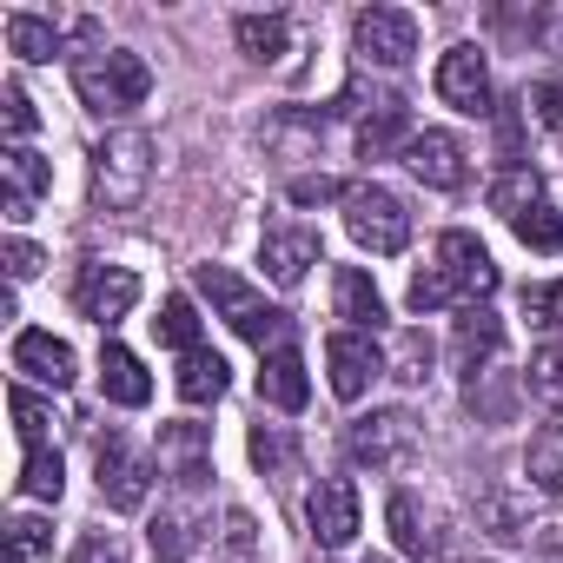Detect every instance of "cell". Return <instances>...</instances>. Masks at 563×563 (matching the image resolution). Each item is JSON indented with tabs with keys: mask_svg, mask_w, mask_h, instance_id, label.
<instances>
[{
	"mask_svg": "<svg viewBox=\"0 0 563 563\" xmlns=\"http://www.w3.org/2000/svg\"><path fill=\"white\" fill-rule=\"evenodd\" d=\"M153 186V140L140 126H120L93 146V206L100 212H133Z\"/></svg>",
	"mask_w": 563,
	"mask_h": 563,
	"instance_id": "277c9868",
	"label": "cell"
},
{
	"mask_svg": "<svg viewBox=\"0 0 563 563\" xmlns=\"http://www.w3.org/2000/svg\"><path fill=\"white\" fill-rule=\"evenodd\" d=\"M8 543H14V563H34V556L47 550V523H41V517H14V523H8Z\"/></svg>",
	"mask_w": 563,
	"mask_h": 563,
	"instance_id": "8d00e7d4",
	"label": "cell"
},
{
	"mask_svg": "<svg viewBox=\"0 0 563 563\" xmlns=\"http://www.w3.org/2000/svg\"><path fill=\"white\" fill-rule=\"evenodd\" d=\"M80 41H87V54H74V87H80V100L93 107V113H133L146 93H153V67L133 54V47H93V21H80L74 27Z\"/></svg>",
	"mask_w": 563,
	"mask_h": 563,
	"instance_id": "7a4b0ae2",
	"label": "cell"
},
{
	"mask_svg": "<svg viewBox=\"0 0 563 563\" xmlns=\"http://www.w3.org/2000/svg\"><path fill=\"white\" fill-rule=\"evenodd\" d=\"M352 41H358V54L372 67H405L418 54V14H405V8H365L352 21Z\"/></svg>",
	"mask_w": 563,
	"mask_h": 563,
	"instance_id": "8992f818",
	"label": "cell"
},
{
	"mask_svg": "<svg viewBox=\"0 0 563 563\" xmlns=\"http://www.w3.org/2000/svg\"><path fill=\"white\" fill-rule=\"evenodd\" d=\"M239 47L252 54V60H278L286 54V41H292V27H286V14H239Z\"/></svg>",
	"mask_w": 563,
	"mask_h": 563,
	"instance_id": "83f0119b",
	"label": "cell"
},
{
	"mask_svg": "<svg viewBox=\"0 0 563 563\" xmlns=\"http://www.w3.org/2000/svg\"><path fill=\"white\" fill-rule=\"evenodd\" d=\"M530 107H537L543 126H563V87H556V80H537V87H530Z\"/></svg>",
	"mask_w": 563,
	"mask_h": 563,
	"instance_id": "b9f144b4",
	"label": "cell"
},
{
	"mask_svg": "<svg viewBox=\"0 0 563 563\" xmlns=\"http://www.w3.org/2000/svg\"><path fill=\"white\" fill-rule=\"evenodd\" d=\"M192 286L219 306V319L239 332V339H252L258 352H278V345H292V319L278 312V306H265L239 272H225V265H192Z\"/></svg>",
	"mask_w": 563,
	"mask_h": 563,
	"instance_id": "3957f363",
	"label": "cell"
},
{
	"mask_svg": "<svg viewBox=\"0 0 563 563\" xmlns=\"http://www.w3.org/2000/svg\"><path fill=\"white\" fill-rule=\"evenodd\" d=\"M530 385H537L550 405H563V345H543V352L530 358Z\"/></svg>",
	"mask_w": 563,
	"mask_h": 563,
	"instance_id": "d590c367",
	"label": "cell"
},
{
	"mask_svg": "<svg viewBox=\"0 0 563 563\" xmlns=\"http://www.w3.org/2000/svg\"><path fill=\"white\" fill-rule=\"evenodd\" d=\"M252 457H258L265 471H292V457H299V444H292L286 431H278V424H258V431H252Z\"/></svg>",
	"mask_w": 563,
	"mask_h": 563,
	"instance_id": "836d02e7",
	"label": "cell"
},
{
	"mask_svg": "<svg viewBox=\"0 0 563 563\" xmlns=\"http://www.w3.org/2000/svg\"><path fill=\"white\" fill-rule=\"evenodd\" d=\"M153 325H159V345H173V352H199V312H192V299H166Z\"/></svg>",
	"mask_w": 563,
	"mask_h": 563,
	"instance_id": "1f68e13d",
	"label": "cell"
},
{
	"mask_svg": "<svg viewBox=\"0 0 563 563\" xmlns=\"http://www.w3.org/2000/svg\"><path fill=\"white\" fill-rule=\"evenodd\" d=\"M219 391H225V358L206 352V345L186 352V358H179V398H186V405H212Z\"/></svg>",
	"mask_w": 563,
	"mask_h": 563,
	"instance_id": "cb8c5ba5",
	"label": "cell"
},
{
	"mask_svg": "<svg viewBox=\"0 0 563 563\" xmlns=\"http://www.w3.org/2000/svg\"><path fill=\"white\" fill-rule=\"evenodd\" d=\"M0 100H8V133H14V140H27V133H34V100H27V87H21V80H8V93H0Z\"/></svg>",
	"mask_w": 563,
	"mask_h": 563,
	"instance_id": "ab89813d",
	"label": "cell"
},
{
	"mask_svg": "<svg viewBox=\"0 0 563 563\" xmlns=\"http://www.w3.org/2000/svg\"><path fill=\"white\" fill-rule=\"evenodd\" d=\"M352 186H332V179H292V199L299 206H319V199H345Z\"/></svg>",
	"mask_w": 563,
	"mask_h": 563,
	"instance_id": "f6af8a7d",
	"label": "cell"
},
{
	"mask_svg": "<svg viewBox=\"0 0 563 563\" xmlns=\"http://www.w3.org/2000/svg\"><path fill=\"white\" fill-rule=\"evenodd\" d=\"M14 372L34 378V385L67 391V385H74V345L54 339V332H21V339H14Z\"/></svg>",
	"mask_w": 563,
	"mask_h": 563,
	"instance_id": "9a60e30c",
	"label": "cell"
},
{
	"mask_svg": "<svg viewBox=\"0 0 563 563\" xmlns=\"http://www.w3.org/2000/svg\"><path fill=\"white\" fill-rule=\"evenodd\" d=\"M265 146L286 159V166H299V159L319 153V120H306V113H278V120H265Z\"/></svg>",
	"mask_w": 563,
	"mask_h": 563,
	"instance_id": "603a6c76",
	"label": "cell"
},
{
	"mask_svg": "<svg viewBox=\"0 0 563 563\" xmlns=\"http://www.w3.org/2000/svg\"><path fill=\"white\" fill-rule=\"evenodd\" d=\"M385 517H391V537H398V550H405V556H424V563L438 556V537L424 530V510H418V497H405V490H398V497L385 504Z\"/></svg>",
	"mask_w": 563,
	"mask_h": 563,
	"instance_id": "4316f807",
	"label": "cell"
},
{
	"mask_svg": "<svg viewBox=\"0 0 563 563\" xmlns=\"http://www.w3.org/2000/svg\"><path fill=\"white\" fill-rule=\"evenodd\" d=\"M345 225H352V239L365 252H405L411 245V212L385 186H352L345 192Z\"/></svg>",
	"mask_w": 563,
	"mask_h": 563,
	"instance_id": "5b68a950",
	"label": "cell"
},
{
	"mask_svg": "<svg viewBox=\"0 0 563 563\" xmlns=\"http://www.w3.org/2000/svg\"><path fill=\"white\" fill-rule=\"evenodd\" d=\"M67 563H126V543L120 537H107V530H93V537H80L74 543V556Z\"/></svg>",
	"mask_w": 563,
	"mask_h": 563,
	"instance_id": "f35d334b",
	"label": "cell"
},
{
	"mask_svg": "<svg viewBox=\"0 0 563 563\" xmlns=\"http://www.w3.org/2000/svg\"><path fill=\"white\" fill-rule=\"evenodd\" d=\"M258 265H265L272 286H299L306 265H319V232H306V225H272L258 239Z\"/></svg>",
	"mask_w": 563,
	"mask_h": 563,
	"instance_id": "4fadbf2b",
	"label": "cell"
},
{
	"mask_svg": "<svg viewBox=\"0 0 563 563\" xmlns=\"http://www.w3.org/2000/svg\"><path fill=\"white\" fill-rule=\"evenodd\" d=\"M100 391L113 405H146L153 398V378H146V365L126 345H100Z\"/></svg>",
	"mask_w": 563,
	"mask_h": 563,
	"instance_id": "44dd1931",
	"label": "cell"
},
{
	"mask_svg": "<svg viewBox=\"0 0 563 563\" xmlns=\"http://www.w3.org/2000/svg\"><path fill=\"white\" fill-rule=\"evenodd\" d=\"M391 378H405V385H424L431 378V339L424 332H405L398 339V372Z\"/></svg>",
	"mask_w": 563,
	"mask_h": 563,
	"instance_id": "e575fe53",
	"label": "cell"
},
{
	"mask_svg": "<svg viewBox=\"0 0 563 563\" xmlns=\"http://www.w3.org/2000/svg\"><path fill=\"white\" fill-rule=\"evenodd\" d=\"M517 225V239L530 245V252H563V212L556 206H530L523 219H510Z\"/></svg>",
	"mask_w": 563,
	"mask_h": 563,
	"instance_id": "d6a6232c",
	"label": "cell"
},
{
	"mask_svg": "<svg viewBox=\"0 0 563 563\" xmlns=\"http://www.w3.org/2000/svg\"><path fill=\"white\" fill-rule=\"evenodd\" d=\"M74 299H80V312L93 325H113V319H126L140 306V272H126V265H87Z\"/></svg>",
	"mask_w": 563,
	"mask_h": 563,
	"instance_id": "ba28073f",
	"label": "cell"
},
{
	"mask_svg": "<svg viewBox=\"0 0 563 563\" xmlns=\"http://www.w3.org/2000/svg\"><path fill=\"white\" fill-rule=\"evenodd\" d=\"M556 34H563V21H556Z\"/></svg>",
	"mask_w": 563,
	"mask_h": 563,
	"instance_id": "7dc6e473",
	"label": "cell"
},
{
	"mask_svg": "<svg viewBox=\"0 0 563 563\" xmlns=\"http://www.w3.org/2000/svg\"><path fill=\"white\" fill-rule=\"evenodd\" d=\"M405 166H411L424 186H438V192H457V186L471 179V166H464V146H457L451 133H411V146H405Z\"/></svg>",
	"mask_w": 563,
	"mask_h": 563,
	"instance_id": "5bb4252c",
	"label": "cell"
},
{
	"mask_svg": "<svg viewBox=\"0 0 563 563\" xmlns=\"http://www.w3.org/2000/svg\"><path fill=\"white\" fill-rule=\"evenodd\" d=\"M497 292V265L471 232H444L438 239V265L411 278V312H438V306H477Z\"/></svg>",
	"mask_w": 563,
	"mask_h": 563,
	"instance_id": "6da1fadb",
	"label": "cell"
},
{
	"mask_svg": "<svg viewBox=\"0 0 563 563\" xmlns=\"http://www.w3.org/2000/svg\"><path fill=\"white\" fill-rule=\"evenodd\" d=\"M550 563H563V550H556V556H550Z\"/></svg>",
	"mask_w": 563,
	"mask_h": 563,
	"instance_id": "bcb514c9",
	"label": "cell"
},
{
	"mask_svg": "<svg viewBox=\"0 0 563 563\" xmlns=\"http://www.w3.org/2000/svg\"><path fill=\"white\" fill-rule=\"evenodd\" d=\"M8 411H14V431H21V444L27 451H47V424H54V411L27 391V385H14L8 391Z\"/></svg>",
	"mask_w": 563,
	"mask_h": 563,
	"instance_id": "4dcf8cb0",
	"label": "cell"
},
{
	"mask_svg": "<svg viewBox=\"0 0 563 563\" xmlns=\"http://www.w3.org/2000/svg\"><path fill=\"white\" fill-rule=\"evenodd\" d=\"M21 490L41 497V504H60V490H67V464H60V451H27V464H21Z\"/></svg>",
	"mask_w": 563,
	"mask_h": 563,
	"instance_id": "f546056e",
	"label": "cell"
},
{
	"mask_svg": "<svg viewBox=\"0 0 563 563\" xmlns=\"http://www.w3.org/2000/svg\"><path fill=\"white\" fill-rule=\"evenodd\" d=\"M530 206H543V179H537L530 166H510V173H497V179H490V212L523 219Z\"/></svg>",
	"mask_w": 563,
	"mask_h": 563,
	"instance_id": "484cf974",
	"label": "cell"
},
{
	"mask_svg": "<svg viewBox=\"0 0 563 563\" xmlns=\"http://www.w3.org/2000/svg\"><path fill=\"white\" fill-rule=\"evenodd\" d=\"M332 299H339V319H345L352 332H365V339H372V332L385 325V299H378V286H372V278H365L358 265H345V272H339Z\"/></svg>",
	"mask_w": 563,
	"mask_h": 563,
	"instance_id": "d6986e66",
	"label": "cell"
},
{
	"mask_svg": "<svg viewBox=\"0 0 563 563\" xmlns=\"http://www.w3.org/2000/svg\"><path fill=\"white\" fill-rule=\"evenodd\" d=\"M484 523H490L497 537H523V530H530V523H523V510H517V497H504V490H497V497H484Z\"/></svg>",
	"mask_w": 563,
	"mask_h": 563,
	"instance_id": "74e56055",
	"label": "cell"
},
{
	"mask_svg": "<svg viewBox=\"0 0 563 563\" xmlns=\"http://www.w3.org/2000/svg\"><path fill=\"white\" fill-rule=\"evenodd\" d=\"M146 490H153V464L126 451V438H100V497L113 510H140Z\"/></svg>",
	"mask_w": 563,
	"mask_h": 563,
	"instance_id": "8fae6325",
	"label": "cell"
},
{
	"mask_svg": "<svg viewBox=\"0 0 563 563\" xmlns=\"http://www.w3.org/2000/svg\"><path fill=\"white\" fill-rule=\"evenodd\" d=\"M451 345H457V365H464V372L477 378V372H484V365H490V358L504 352V325H497L490 312L464 306V319H457V339H451Z\"/></svg>",
	"mask_w": 563,
	"mask_h": 563,
	"instance_id": "7402d4cb",
	"label": "cell"
},
{
	"mask_svg": "<svg viewBox=\"0 0 563 563\" xmlns=\"http://www.w3.org/2000/svg\"><path fill=\"white\" fill-rule=\"evenodd\" d=\"M206 471H212V431L206 424H166L159 431V477L199 484Z\"/></svg>",
	"mask_w": 563,
	"mask_h": 563,
	"instance_id": "2e32d148",
	"label": "cell"
},
{
	"mask_svg": "<svg viewBox=\"0 0 563 563\" xmlns=\"http://www.w3.org/2000/svg\"><path fill=\"white\" fill-rule=\"evenodd\" d=\"M523 471H530L537 490H563V424H556V418L530 431V457H523Z\"/></svg>",
	"mask_w": 563,
	"mask_h": 563,
	"instance_id": "d4e9b609",
	"label": "cell"
},
{
	"mask_svg": "<svg viewBox=\"0 0 563 563\" xmlns=\"http://www.w3.org/2000/svg\"><path fill=\"white\" fill-rule=\"evenodd\" d=\"M34 272H41V245L8 239V278H34Z\"/></svg>",
	"mask_w": 563,
	"mask_h": 563,
	"instance_id": "7bdbcfd3",
	"label": "cell"
},
{
	"mask_svg": "<svg viewBox=\"0 0 563 563\" xmlns=\"http://www.w3.org/2000/svg\"><path fill=\"white\" fill-rule=\"evenodd\" d=\"M312 537L325 543V550H345L352 537H358V484L352 477H325L319 490H312Z\"/></svg>",
	"mask_w": 563,
	"mask_h": 563,
	"instance_id": "7c38bea8",
	"label": "cell"
},
{
	"mask_svg": "<svg viewBox=\"0 0 563 563\" xmlns=\"http://www.w3.org/2000/svg\"><path fill=\"white\" fill-rule=\"evenodd\" d=\"M0 179H8V219H27L41 206V192H54V166L34 146H8V153H0Z\"/></svg>",
	"mask_w": 563,
	"mask_h": 563,
	"instance_id": "e0dca14e",
	"label": "cell"
},
{
	"mask_svg": "<svg viewBox=\"0 0 563 563\" xmlns=\"http://www.w3.org/2000/svg\"><path fill=\"white\" fill-rule=\"evenodd\" d=\"M523 312H530V319H543V325H563V278H556V286L523 292Z\"/></svg>",
	"mask_w": 563,
	"mask_h": 563,
	"instance_id": "60d3db41",
	"label": "cell"
},
{
	"mask_svg": "<svg viewBox=\"0 0 563 563\" xmlns=\"http://www.w3.org/2000/svg\"><path fill=\"white\" fill-rule=\"evenodd\" d=\"M438 100L444 107H457V113H490V67H484V54L477 47H451L444 60H438Z\"/></svg>",
	"mask_w": 563,
	"mask_h": 563,
	"instance_id": "9c48e42d",
	"label": "cell"
},
{
	"mask_svg": "<svg viewBox=\"0 0 563 563\" xmlns=\"http://www.w3.org/2000/svg\"><path fill=\"white\" fill-rule=\"evenodd\" d=\"M8 54H21V60H54V54H60V27L41 21V14H8Z\"/></svg>",
	"mask_w": 563,
	"mask_h": 563,
	"instance_id": "f1b7e54d",
	"label": "cell"
},
{
	"mask_svg": "<svg viewBox=\"0 0 563 563\" xmlns=\"http://www.w3.org/2000/svg\"><path fill=\"white\" fill-rule=\"evenodd\" d=\"M411 451H418V418L411 411H372V418L352 424V457L372 464V471H398Z\"/></svg>",
	"mask_w": 563,
	"mask_h": 563,
	"instance_id": "52a82bcc",
	"label": "cell"
},
{
	"mask_svg": "<svg viewBox=\"0 0 563 563\" xmlns=\"http://www.w3.org/2000/svg\"><path fill=\"white\" fill-rule=\"evenodd\" d=\"M391 146H411V113H405L398 93H385V100L365 113V126H358V153H365V159H385Z\"/></svg>",
	"mask_w": 563,
	"mask_h": 563,
	"instance_id": "ffe728a7",
	"label": "cell"
},
{
	"mask_svg": "<svg viewBox=\"0 0 563 563\" xmlns=\"http://www.w3.org/2000/svg\"><path fill=\"white\" fill-rule=\"evenodd\" d=\"M325 365H332V391H339L345 405H358V398L372 391V378H385V352H378L365 332H339V339L325 345Z\"/></svg>",
	"mask_w": 563,
	"mask_h": 563,
	"instance_id": "30bf717a",
	"label": "cell"
},
{
	"mask_svg": "<svg viewBox=\"0 0 563 563\" xmlns=\"http://www.w3.org/2000/svg\"><path fill=\"white\" fill-rule=\"evenodd\" d=\"M258 398H265V405H278V411H306L312 385H306V358H299L292 345L265 352V365H258Z\"/></svg>",
	"mask_w": 563,
	"mask_h": 563,
	"instance_id": "ac0fdd59",
	"label": "cell"
},
{
	"mask_svg": "<svg viewBox=\"0 0 563 563\" xmlns=\"http://www.w3.org/2000/svg\"><path fill=\"white\" fill-rule=\"evenodd\" d=\"M153 550H159V556H186V523H179V517H159V523H153Z\"/></svg>",
	"mask_w": 563,
	"mask_h": 563,
	"instance_id": "ee69618b",
	"label": "cell"
}]
</instances>
